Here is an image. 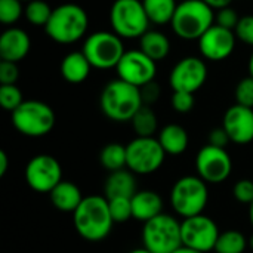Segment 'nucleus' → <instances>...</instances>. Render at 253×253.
<instances>
[{"mask_svg": "<svg viewBox=\"0 0 253 253\" xmlns=\"http://www.w3.org/2000/svg\"><path fill=\"white\" fill-rule=\"evenodd\" d=\"M73 224L83 240L89 243H99L105 240L114 225L108 199L105 196L95 194L84 196L83 202L73 213Z\"/></svg>", "mask_w": 253, "mask_h": 253, "instance_id": "1", "label": "nucleus"}, {"mask_svg": "<svg viewBox=\"0 0 253 253\" xmlns=\"http://www.w3.org/2000/svg\"><path fill=\"white\" fill-rule=\"evenodd\" d=\"M144 105L141 89L132 86L122 79L110 80L99 96L102 114L117 123H126L133 119L138 110Z\"/></svg>", "mask_w": 253, "mask_h": 253, "instance_id": "2", "label": "nucleus"}, {"mask_svg": "<svg viewBox=\"0 0 253 253\" xmlns=\"http://www.w3.org/2000/svg\"><path fill=\"white\" fill-rule=\"evenodd\" d=\"M89 28V16L77 3H62L53 7L44 27L49 39L59 44H73L82 40Z\"/></svg>", "mask_w": 253, "mask_h": 253, "instance_id": "3", "label": "nucleus"}, {"mask_svg": "<svg viewBox=\"0 0 253 253\" xmlns=\"http://www.w3.org/2000/svg\"><path fill=\"white\" fill-rule=\"evenodd\" d=\"M209 184L197 175H185L175 181L170 188L169 203L181 219L205 213L209 203Z\"/></svg>", "mask_w": 253, "mask_h": 253, "instance_id": "4", "label": "nucleus"}, {"mask_svg": "<svg viewBox=\"0 0 253 253\" xmlns=\"http://www.w3.org/2000/svg\"><path fill=\"white\" fill-rule=\"evenodd\" d=\"M215 24V10L203 0H181L170 22L172 31L182 40H199Z\"/></svg>", "mask_w": 253, "mask_h": 253, "instance_id": "5", "label": "nucleus"}, {"mask_svg": "<svg viewBox=\"0 0 253 253\" xmlns=\"http://www.w3.org/2000/svg\"><path fill=\"white\" fill-rule=\"evenodd\" d=\"M10 122L21 135L27 138H42L52 132L56 117L49 104L39 99H25L10 113Z\"/></svg>", "mask_w": 253, "mask_h": 253, "instance_id": "6", "label": "nucleus"}, {"mask_svg": "<svg viewBox=\"0 0 253 253\" xmlns=\"http://www.w3.org/2000/svg\"><path fill=\"white\" fill-rule=\"evenodd\" d=\"M142 246L151 253H173L182 246L181 221L170 213H162L142 224Z\"/></svg>", "mask_w": 253, "mask_h": 253, "instance_id": "7", "label": "nucleus"}, {"mask_svg": "<svg viewBox=\"0 0 253 253\" xmlns=\"http://www.w3.org/2000/svg\"><path fill=\"white\" fill-rule=\"evenodd\" d=\"M110 25L123 40L141 39L150 30V19L142 0H114L110 9Z\"/></svg>", "mask_w": 253, "mask_h": 253, "instance_id": "8", "label": "nucleus"}, {"mask_svg": "<svg viewBox=\"0 0 253 253\" xmlns=\"http://www.w3.org/2000/svg\"><path fill=\"white\" fill-rule=\"evenodd\" d=\"M82 52L96 70H111L117 67L126 49L123 39L114 31H95L89 34L82 46Z\"/></svg>", "mask_w": 253, "mask_h": 253, "instance_id": "9", "label": "nucleus"}, {"mask_svg": "<svg viewBox=\"0 0 253 253\" xmlns=\"http://www.w3.org/2000/svg\"><path fill=\"white\" fill-rule=\"evenodd\" d=\"M127 169L141 176L156 173L166 160V153L156 136H135L127 145Z\"/></svg>", "mask_w": 253, "mask_h": 253, "instance_id": "10", "label": "nucleus"}, {"mask_svg": "<svg viewBox=\"0 0 253 253\" xmlns=\"http://www.w3.org/2000/svg\"><path fill=\"white\" fill-rule=\"evenodd\" d=\"M196 175L200 176L206 184H222L233 173V159L227 148L213 147L206 144L202 147L194 160Z\"/></svg>", "mask_w": 253, "mask_h": 253, "instance_id": "11", "label": "nucleus"}, {"mask_svg": "<svg viewBox=\"0 0 253 253\" xmlns=\"http://www.w3.org/2000/svg\"><path fill=\"white\" fill-rule=\"evenodd\" d=\"M219 234L221 231L218 228V224L205 213L181 221L182 246H187L190 249L202 253L215 252Z\"/></svg>", "mask_w": 253, "mask_h": 253, "instance_id": "12", "label": "nucleus"}, {"mask_svg": "<svg viewBox=\"0 0 253 253\" xmlns=\"http://www.w3.org/2000/svg\"><path fill=\"white\" fill-rule=\"evenodd\" d=\"M28 187L40 194H49L62 179V166L50 154H37L31 157L24 170Z\"/></svg>", "mask_w": 253, "mask_h": 253, "instance_id": "13", "label": "nucleus"}, {"mask_svg": "<svg viewBox=\"0 0 253 253\" xmlns=\"http://www.w3.org/2000/svg\"><path fill=\"white\" fill-rule=\"evenodd\" d=\"M208 80V65L203 58L184 56L170 70L169 84L173 92L196 93Z\"/></svg>", "mask_w": 253, "mask_h": 253, "instance_id": "14", "label": "nucleus"}, {"mask_svg": "<svg viewBox=\"0 0 253 253\" xmlns=\"http://www.w3.org/2000/svg\"><path fill=\"white\" fill-rule=\"evenodd\" d=\"M117 77L123 82L142 87L156 80L157 76V62L147 56L141 49L126 50L123 58L116 67Z\"/></svg>", "mask_w": 253, "mask_h": 253, "instance_id": "15", "label": "nucleus"}, {"mask_svg": "<svg viewBox=\"0 0 253 253\" xmlns=\"http://www.w3.org/2000/svg\"><path fill=\"white\" fill-rule=\"evenodd\" d=\"M237 43V36L233 30L224 28L218 24H213L199 40V50L203 59L212 62H221L228 59Z\"/></svg>", "mask_w": 253, "mask_h": 253, "instance_id": "16", "label": "nucleus"}, {"mask_svg": "<svg viewBox=\"0 0 253 253\" xmlns=\"http://www.w3.org/2000/svg\"><path fill=\"white\" fill-rule=\"evenodd\" d=\"M222 127L233 144H251L253 141V108L239 104L231 105L222 117Z\"/></svg>", "mask_w": 253, "mask_h": 253, "instance_id": "17", "label": "nucleus"}, {"mask_svg": "<svg viewBox=\"0 0 253 253\" xmlns=\"http://www.w3.org/2000/svg\"><path fill=\"white\" fill-rule=\"evenodd\" d=\"M31 49V39L28 33L19 27H7L0 36V58L18 64L25 59Z\"/></svg>", "mask_w": 253, "mask_h": 253, "instance_id": "18", "label": "nucleus"}, {"mask_svg": "<svg viewBox=\"0 0 253 253\" xmlns=\"http://www.w3.org/2000/svg\"><path fill=\"white\" fill-rule=\"evenodd\" d=\"M133 219L138 222H148L163 213V199L154 190H138L132 199Z\"/></svg>", "mask_w": 253, "mask_h": 253, "instance_id": "19", "label": "nucleus"}, {"mask_svg": "<svg viewBox=\"0 0 253 253\" xmlns=\"http://www.w3.org/2000/svg\"><path fill=\"white\" fill-rule=\"evenodd\" d=\"M49 199L52 206L64 213H74L76 209L83 202L84 196L79 185L71 181H61L50 193Z\"/></svg>", "mask_w": 253, "mask_h": 253, "instance_id": "20", "label": "nucleus"}, {"mask_svg": "<svg viewBox=\"0 0 253 253\" xmlns=\"http://www.w3.org/2000/svg\"><path fill=\"white\" fill-rule=\"evenodd\" d=\"M92 68L93 67L90 65L89 59L86 58V55L82 50L68 52L62 58L61 65H59L61 76L64 77L65 82H68L71 84H80V83L86 82Z\"/></svg>", "mask_w": 253, "mask_h": 253, "instance_id": "21", "label": "nucleus"}, {"mask_svg": "<svg viewBox=\"0 0 253 253\" xmlns=\"http://www.w3.org/2000/svg\"><path fill=\"white\" fill-rule=\"evenodd\" d=\"M160 145L168 156H181L190 145V135L185 127L178 123H169L159 130Z\"/></svg>", "mask_w": 253, "mask_h": 253, "instance_id": "22", "label": "nucleus"}, {"mask_svg": "<svg viewBox=\"0 0 253 253\" xmlns=\"http://www.w3.org/2000/svg\"><path fill=\"white\" fill-rule=\"evenodd\" d=\"M138 191L136 178L129 169L110 172L104 182V196L110 199L116 197H132Z\"/></svg>", "mask_w": 253, "mask_h": 253, "instance_id": "23", "label": "nucleus"}, {"mask_svg": "<svg viewBox=\"0 0 253 253\" xmlns=\"http://www.w3.org/2000/svg\"><path fill=\"white\" fill-rule=\"evenodd\" d=\"M138 49H141L153 61L160 62L165 58H168L170 53V40L165 33L150 28L139 39V47Z\"/></svg>", "mask_w": 253, "mask_h": 253, "instance_id": "24", "label": "nucleus"}, {"mask_svg": "<svg viewBox=\"0 0 253 253\" xmlns=\"http://www.w3.org/2000/svg\"><path fill=\"white\" fill-rule=\"evenodd\" d=\"M144 9L151 24L154 25H166L172 22L175 10L178 7L176 0H142Z\"/></svg>", "mask_w": 253, "mask_h": 253, "instance_id": "25", "label": "nucleus"}, {"mask_svg": "<svg viewBox=\"0 0 253 253\" xmlns=\"http://www.w3.org/2000/svg\"><path fill=\"white\" fill-rule=\"evenodd\" d=\"M99 163L101 166L110 172L127 169V151L126 145L120 142H110L102 147L99 153Z\"/></svg>", "mask_w": 253, "mask_h": 253, "instance_id": "26", "label": "nucleus"}, {"mask_svg": "<svg viewBox=\"0 0 253 253\" xmlns=\"http://www.w3.org/2000/svg\"><path fill=\"white\" fill-rule=\"evenodd\" d=\"M130 123H132V129H133V132H135L136 136L151 138L159 130V119H157V114L153 111V108L150 105H142L138 110V113L133 116V119L130 120Z\"/></svg>", "mask_w": 253, "mask_h": 253, "instance_id": "27", "label": "nucleus"}, {"mask_svg": "<svg viewBox=\"0 0 253 253\" xmlns=\"http://www.w3.org/2000/svg\"><path fill=\"white\" fill-rule=\"evenodd\" d=\"M249 246V240L242 231L227 230L219 234L215 253H245Z\"/></svg>", "mask_w": 253, "mask_h": 253, "instance_id": "28", "label": "nucleus"}, {"mask_svg": "<svg viewBox=\"0 0 253 253\" xmlns=\"http://www.w3.org/2000/svg\"><path fill=\"white\" fill-rule=\"evenodd\" d=\"M52 7L47 1L44 0H31L25 4L24 16L25 19L34 25V27H46L50 15H52Z\"/></svg>", "mask_w": 253, "mask_h": 253, "instance_id": "29", "label": "nucleus"}, {"mask_svg": "<svg viewBox=\"0 0 253 253\" xmlns=\"http://www.w3.org/2000/svg\"><path fill=\"white\" fill-rule=\"evenodd\" d=\"M132 197H116L108 200L110 213L114 224H125L129 219H133L132 213Z\"/></svg>", "mask_w": 253, "mask_h": 253, "instance_id": "30", "label": "nucleus"}, {"mask_svg": "<svg viewBox=\"0 0 253 253\" xmlns=\"http://www.w3.org/2000/svg\"><path fill=\"white\" fill-rule=\"evenodd\" d=\"M24 10L21 0H0V22L6 27H13L22 18Z\"/></svg>", "mask_w": 253, "mask_h": 253, "instance_id": "31", "label": "nucleus"}, {"mask_svg": "<svg viewBox=\"0 0 253 253\" xmlns=\"http://www.w3.org/2000/svg\"><path fill=\"white\" fill-rule=\"evenodd\" d=\"M24 101V95L16 84H0V105L3 110L13 113Z\"/></svg>", "mask_w": 253, "mask_h": 253, "instance_id": "32", "label": "nucleus"}, {"mask_svg": "<svg viewBox=\"0 0 253 253\" xmlns=\"http://www.w3.org/2000/svg\"><path fill=\"white\" fill-rule=\"evenodd\" d=\"M236 104L253 108V77H243L234 89Z\"/></svg>", "mask_w": 253, "mask_h": 253, "instance_id": "33", "label": "nucleus"}, {"mask_svg": "<svg viewBox=\"0 0 253 253\" xmlns=\"http://www.w3.org/2000/svg\"><path fill=\"white\" fill-rule=\"evenodd\" d=\"M233 197L242 205H251L253 202V179L243 178L233 185Z\"/></svg>", "mask_w": 253, "mask_h": 253, "instance_id": "34", "label": "nucleus"}, {"mask_svg": "<svg viewBox=\"0 0 253 253\" xmlns=\"http://www.w3.org/2000/svg\"><path fill=\"white\" fill-rule=\"evenodd\" d=\"M196 99H194V93H188V92H173L172 98H170V105L173 108V111H176L178 114H187L194 108Z\"/></svg>", "mask_w": 253, "mask_h": 253, "instance_id": "35", "label": "nucleus"}, {"mask_svg": "<svg viewBox=\"0 0 253 253\" xmlns=\"http://www.w3.org/2000/svg\"><path fill=\"white\" fill-rule=\"evenodd\" d=\"M234 33L237 36V40L253 47V15L240 16V21H239Z\"/></svg>", "mask_w": 253, "mask_h": 253, "instance_id": "36", "label": "nucleus"}, {"mask_svg": "<svg viewBox=\"0 0 253 253\" xmlns=\"http://www.w3.org/2000/svg\"><path fill=\"white\" fill-rule=\"evenodd\" d=\"M239 21H240V16L236 12V9H233L231 6L216 10V13H215V24H218L224 28L233 30V31L236 30Z\"/></svg>", "mask_w": 253, "mask_h": 253, "instance_id": "37", "label": "nucleus"}, {"mask_svg": "<svg viewBox=\"0 0 253 253\" xmlns=\"http://www.w3.org/2000/svg\"><path fill=\"white\" fill-rule=\"evenodd\" d=\"M19 79L18 64L0 61V84H16Z\"/></svg>", "mask_w": 253, "mask_h": 253, "instance_id": "38", "label": "nucleus"}, {"mask_svg": "<svg viewBox=\"0 0 253 253\" xmlns=\"http://www.w3.org/2000/svg\"><path fill=\"white\" fill-rule=\"evenodd\" d=\"M160 95H162V89H160V84L156 80L141 87V96H142L144 105H150L151 107L154 102L159 101Z\"/></svg>", "mask_w": 253, "mask_h": 253, "instance_id": "39", "label": "nucleus"}, {"mask_svg": "<svg viewBox=\"0 0 253 253\" xmlns=\"http://www.w3.org/2000/svg\"><path fill=\"white\" fill-rule=\"evenodd\" d=\"M231 142L228 133L225 132V129L221 127H215L209 132L208 135V144L213 145V147H219V148H227V145Z\"/></svg>", "mask_w": 253, "mask_h": 253, "instance_id": "40", "label": "nucleus"}, {"mask_svg": "<svg viewBox=\"0 0 253 253\" xmlns=\"http://www.w3.org/2000/svg\"><path fill=\"white\" fill-rule=\"evenodd\" d=\"M208 6H211L213 10H221L224 7H228L233 0H203Z\"/></svg>", "mask_w": 253, "mask_h": 253, "instance_id": "41", "label": "nucleus"}, {"mask_svg": "<svg viewBox=\"0 0 253 253\" xmlns=\"http://www.w3.org/2000/svg\"><path fill=\"white\" fill-rule=\"evenodd\" d=\"M9 169V156L6 151H0V176H4Z\"/></svg>", "mask_w": 253, "mask_h": 253, "instance_id": "42", "label": "nucleus"}, {"mask_svg": "<svg viewBox=\"0 0 253 253\" xmlns=\"http://www.w3.org/2000/svg\"><path fill=\"white\" fill-rule=\"evenodd\" d=\"M173 253H202V252L194 251V249H190V248H187V246H181V248H178V249H176Z\"/></svg>", "mask_w": 253, "mask_h": 253, "instance_id": "43", "label": "nucleus"}, {"mask_svg": "<svg viewBox=\"0 0 253 253\" xmlns=\"http://www.w3.org/2000/svg\"><path fill=\"white\" fill-rule=\"evenodd\" d=\"M248 70H249V76L253 77V50H252V53H251L249 62H248Z\"/></svg>", "mask_w": 253, "mask_h": 253, "instance_id": "44", "label": "nucleus"}, {"mask_svg": "<svg viewBox=\"0 0 253 253\" xmlns=\"http://www.w3.org/2000/svg\"><path fill=\"white\" fill-rule=\"evenodd\" d=\"M127 253H151L148 249H145L144 246H141V248H136V249H132V251H129Z\"/></svg>", "mask_w": 253, "mask_h": 253, "instance_id": "45", "label": "nucleus"}, {"mask_svg": "<svg viewBox=\"0 0 253 253\" xmlns=\"http://www.w3.org/2000/svg\"><path fill=\"white\" fill-rule=\"evenodd\" d=\"M248 213H249V221H251V225L253 227V202L249 205V211H248Z\"/></svg>", "mask_w": 253, "mask_h": 253, "instance_id": "46", "label": "nucleus"}, {"mask_svg": "<svg viewBox=\"0 0 253 253\" xmlns=\"http://www.w3.org/2000/svg\"><path fill=\"white\" fill-rule=\"evenodd\" d=\"M249 248L253 251V234L249 237Z\"/></svg>", "mask_w": 253, "mask_h": 253, "instance_id": "47", "label": "nucleus"}, {"mask_svg": "<svg viewBox=\"0 0 253 253\" xmlns=\"http://www.w3.org/2000/svg\"><path fill=\"white\" fill-rule=\"evenodd\" d=\"M22 3H28V1H31V0H21Z\"/></svg>", "mask_w": 253, "mask_h": 253, "instance_id": "48", "label": "nucleus"}]
</instances>
